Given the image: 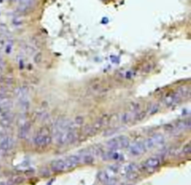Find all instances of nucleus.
<instances>
[{
  "mask_svg": "<svg viewBox=\"0 0 191 185\" xmlns=\"http://www.w3.org/2000/svg\"><path fill=\"white\" fill-rule=\"evenodd\" d=\"M35 4V0H18V10L20 11H28Z\"/></svg>",
  "mask_w": 191,
  "mask_h": 185,
  "instance_id": "obj_10",
  "label": "nucleus"
},
{
  "mask_svg": "<svg viewBox=\"0 0 191 185\" xmlns=\"http://www.w3.org/2000/svg\"><path fill=\"white\" fill-rule=\"evenodd\" d=\"M51 139H52V137L50 136L49 130L42 128L40 131H38L36 134V136L34 138V144L38 147L44 148V147H47L50 144Z\"/></svg>",
  "mask_w": 191,
  "mask_h": 185,
  "instance_id": "obj_4",
  "label": "nucleus"
},
{
  "mask_svg": "<svg viewBox=\"0 0 191 185\" xmlns=\"http://www.w3.org/2000/svg\"><path fill=\"white\" fill-rule=\"evenodd\" d=\"M147 111H148V115H153V114H155L158 111V106L156 105V104H153L148 108Z\"/></svg>",
  "mask_w": 191,
  "mask_h": 185,
  "instance_id": "obj_12",
  "label": "nucleus"
},
{
  "mask_svg": "<svg viewBox=\"0 0 191 185\" xmlns=\"http://www.w3.org/2000/svg\"><path fill=\"white\" fill-rule=\"evenodd\" d=\"M164 141H165L164 137L161 134H156L146 138L144 141V143H145L146 150H153V149H156L161 146L164 143Z\"/></svg>",
  "mask_w": 191,
  "mask_h": 185,
  "instance_id": "obj_5",
  "label": "nucleus"
},
{
  "mask_svg": "<svg viewBox=\"0 0 191 185\" xmlns=\"http://www.w3.org/2000/svg\"><path fill=\"white\" fill-rule=\"evenodd\" d=\"M15 146V140L10 136H3L0 138V150L2 151H10Z\"/></svg>",
  "mask_w": 191,
  "mask_h": 185,
  "instance_id": "obj_8",
  "label": "nucleus"
},
{
  "mask_svg": "<svg viewBox=\"0 0 191 185\" xmlns=\"http://www.w3.org/2000/svg\"><path fill=\"white\" fill-rule=\"evenodd\" d=\"M79 164H81L79 154L78 155H70L53 161L51 163V168L55 172H63L75 168Z\"/></svg>",
  "mask_w": 191,
  "mask_h": 185,
  "instance_id": "obj_1",
  "label": "nucleus"
},
{
  "mask_svg": "<svg viewBox=\"0 0 191 185\" xmlns=\"http://www.w3.org/2000/svg\"><path fill=\"white\" fill-rule=\"evenodd\" d=\"M127 149H128V152L130 155L134 156V157L143 155V154L146 151L144 141H136L132 144H129Z\"/></svg>",
  "mask_w": 191,
  "mask_h": 185,
  "instance_id": "obj_6",
  "label": "nucleus"
},
{
  "mask_svg": "<svg viewBox=\"0 0 191 185\" xmlns=\"http://www.w3.org/2000/svg\"><path fill=\"white\" fill-rule=\"evenodd\" d=\"M102 156L105 160H109V161H117L121 157V155L117 150H111L104 152L102 154Z\"/></svg>",
  "mask_w": 191,
  "mask_h": 185,
  "instance_id": "obj_11",
  "label": "nucleus"
},
{
  "mask_svg": "<svg viewBox=\"0 0 191 185\" xmlns=\"http://www.w3.org/2000/svg\"><path fill=\"white\" fill-rule=\"evenodd\" d=\"M161 165V159L158 156H153V157H149L148 159H146L143 163L142 167L145 171H153L156 168H157Z\"/></svg>",
  "mask_w": 191,
  "mask_h": 185,
  "instance_id": "obj_7",
  "label": "nucleus"
},
{
  "mask_svg": "<svg viewBox=\"0 0 191 185\" xmlns=\"http://www.w3.org/2000/svg\"><path fill=\"white\" fill-rule=\"evenodd\" d=\"M0 185H8L7 182H0Z\"/></svg>",
  "mask_w": 191,
  "mask_h": 185,
  "instance_id": "obj_13",
  "label": "nucleus"
},
{
  "mask_svg": "<svg viewBox=\"0 0 191 185\" xmlns=\"http://www.w3.org/2000/svg\"><path fill=\"white\" fill-rule=\"evenodd\" d=\"M130 144V139L128 137L126 136H117L113 138H110L109 140L106 141L105 146L107 147L108 150H118L125 149L129 146Z\"/></svg>",
  "mask_w": 191,
  "mask_h": 185,
  "instance_id": "obj_2",
  "label": "nucleus"
},
{
  "mask_svg": "<svg viewBox=\"0 0 191 185\" xmlns=\"http://www.w3.org/2000/svg\"><path fill=\"white\" fill-rule=\"evenodd\" d=\"M182 100L181 96L179 95V92L177 91L172 92V94L168 95L165 97V98L163 99V104L166 107H173L175 105H177L180 101Z\"/></svg>",
  "mask_w": 191,
  "mask_h": 185,
  "instance_id": "obj_9",
  "label": "nucleus"
},
{
  "mask_svg": "<svg viewBox=\"0 0 191 185\" xmlns=\"http://www.w3.org/2000/svg\"><path fill=\"white\" fill-rule=\"evenodd\" d=\"M119 119L120 122L123 125H129V123H133V121H137L139 119V106L136 105L126 110L120 115Z\"/></svg>",
  "mask_w": 191,
  "mask_h": 185,
  "instance_id": "obj_3",
  "label": "nucleus"
}]
</instances>
